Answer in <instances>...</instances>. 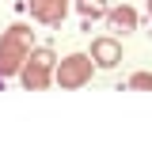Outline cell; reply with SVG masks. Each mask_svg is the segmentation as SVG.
<instances>
[{
	"instance_id": "obj_8",
	"label": "cell",
	"mask_w": 152,
	"mask_h": 152,
	"mask_svg": "<svg viewBox=\"0 0 152 152\" xmlns=\"http://www.w3.org/2000/svg\"><path fill=\"white\" fill-rule=\"evenodd\" d=\"M129 88H152V76H148V72H137V76L129 80Z\"/></svg>"
},
{
	"instance_id": "obj_7",
	"label": "cell",
	"mask_w": 152,
	"mask_h": 152,
	"mask_svg": "<svg viewBox=\"0 0 152 152\" xmlns=\"http://www.w3.org/2000/svg\"><path fill=\"white\" fill-rule=\"evenodd\" d=\"M80 12L88 19H95V15H107V8H103V0H80Z\"/></svg>"
},
{
	"instance_id": "obj_9",
	"label": "cell",
	"mask_w": 152,
	"mask_h": 152,
	"mask_svg": "<svg viewBox=\"0 0 152 152\" xmlns=\"http://www.w3.org/2000/svg\"><path fill=\"white\" fill-rule=\"evenodd\" d=\"M0 91H4V76H0Z\"/></svg>"
},
{
	"instance_id": "obj_1",
	"label": "cell",
	"mask_w": 152,
	"mask_h": 152,
	"mask_svg": "<svg viewBox=\"0 0 152 152\" xmlns=\"http://www.w3.org/2000/svg\"><path fill=\"white\" fill-rule=\"evenodd\" d=\"M27 38H31L27 27H12V31H8V38L0 42V76H12V72L23 69V61H27V53H31Z\"/></svg>"
},
{
	"instance_id": "obj_5",
	"label": "cell",
	"mask_w": 152,
	"mask_h": 152,
	"mask_svg": "<svg viewBox=\"0 0 152 152\" xmlns=\"http://www.w3.org/2000/svg\"><path fill=\"white\" fill-rule=\"evenodd\" d=\"M65 8H69V0H31V15L50 23V27H57L65 19Z\"/></svg>"
},
{
	"instance_id": "obj_10",
	"label": "cell",
	"mask_w": 152,
	"mask_h": 152,
	"mask_svg": "<svg viewBox=\"0 0 152 152\" xmlns=\"http://www.w3.org/2000/svg\"><path fill=\"white\" fill-rule=\"evenodd\" d=\"M148 8H152V0H148Z\"/></svg>"
},
{
	"instance_id": "obj_6",
	"label": "cell",
	"mask_w": 152,
	"mask_h": 152,
	"mask_svg": "<svg viewBox=\"0 0 152 152\" xmlns=\"http://www.w3.org/2000/svg\"><path fill=\"white\" fill-rule=\"evenodd\" d=\"M107 19H110V31H133L137 27V15H133V8H114V12H107Z\"/></svg>"
},
{
	"instance_id": "obj_2",
	"label": "cell",
	"mask_w": 152,
	"mask_h": 152,
	"mask_svg": "<svg viewBox=\"0 0 152 152\" xmlns=\"http://www.w3.org/2000/svg\"><path fill=\"white\" fill-rule=\"evenodd\" d=\"M50 65H53V50H34V53H27V65H23V84L31 88V91H38V88H46L50 84Z\"/></svg>"
},
{
	"instance_id": "obj_3",
	"label": "cell",
	"mask_w": 152,
	"mask_h": 152,
	"mask_svg": "<svg viewBox=\"0 0 152 152\" xmlns=\"http://www.w3.org/2000/svg\"><path fill=\"white\" fill-rule=\"evenodd\" d=\"M88 80H91V57L88 53H72L61 61V69H57V84L61 88H80Z\"/></svg>"
},
{
	"instance_id": "obj_4",
	"label": "cell",
	"mask_w": 152,
	"mask_h": 152,
	"mask_svg": "<svg viewBox=\"0 0 152 152\" xmlns=\"http://www.w3.org/2000/svg\"><path fill=\"white\" fill-rule=\"evenodd\" d=\"M91 61L99 69H114V65L122 61V46H118L114 38H95L91 42Z\"/></svg>"
}]
</instances>
